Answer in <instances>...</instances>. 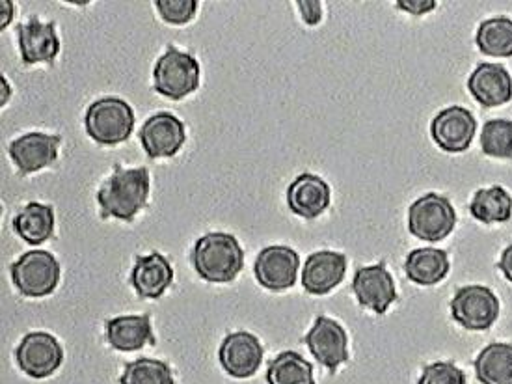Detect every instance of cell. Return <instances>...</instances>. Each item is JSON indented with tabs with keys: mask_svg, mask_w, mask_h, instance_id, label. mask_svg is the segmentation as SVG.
<instances>
[{
	"mask_svg": "<svg viewBox=\"0 0 512 384\" xmlns=\"http://www.w3.org/2000/svg\"><path fill=\"white\" fill-rule=\"evenodd\" d=\"M0 8H2V21H0V25H2V28L8 27L12 17H14V2L12 0H2Z\"/></svg>",
	"mask_w": 512,
	"mask_h": 384,
	"instance_id": "35",
	"label": "cell"
},
{
	"mask_svg": "<svg viewBox=\"0 0 512 384\" xmlns=\"http://www.w3.org/2000/svg\"><path fill=\"white\" fill-rule=\"evenodd\" d=\"M418 384H468L466 373L453 362H434L423 368Z\"/></svg>",
	"mask_w": 512,
	"mask_h": 384,
	"instance_id": "30",
	"label": "cell"
},
{
	"mask_svg": "<svg viewBox=\"0 0 512 384\" xmlns=\"http://www.w3.org/2000/svg\"><path fill=\"white\" fill-rule=\"evenodd\" d=\"M332 191L330 185L323 178L304 172L287 187V206L302 217L313 220L321 217L324 211L330 207Z\"/></svg>",
	"mask_w": 512,
	"mask_h": 384,
	"instance_id": "18",
	"label": "cell"
},
{
	"mask_svg": "<svg viewBox=\"0 0 512 384\" xmlns=\"http://www.w3.org/2000/svg\"><path fill=\"white\" fill-rule=\"evenodd\" d=\"M347 273V256L334 250L310 254L302 269V288L310 295H326L337 288Z\"/></svg>",
	"mask_w": 512,
	"mask_h": 384,
	"instance_id": "15",
	"label": "cell"
},
{
	"mask_svg": "<svg viewBox=\"0 0 512 384\" xmlns=\"http://www.w3.org/2000/svg\"><path fill=\"white\" fill-rule=\"evenodd\" d=\"M155 8L170 25H185L198 12L196 0H157Z\"/></svg>",
	"mask_w": 512,
	"mask_h": 384,
	"instance_id": "31",
	"label": "cell"
},
{
	"mask_svg": "<svg viewBox=\"0 0 512 384\" xmlns=\"http://www.w3.org/2000/svg\"><path fill=\"white\" fill-rule=\"evenodd\" d=\"M84 127L99 146H118L129 140L135 129V112L120 97H103L86 110Z\"/></svg>",
	"mask_w": 512,
	"mask_h": 384,
	"instance_id": "3",
	"label": "cell"
},
{
	"mask_svg": "<svg viewBox=\"0 0 512 384\" xmlns=\"http://www.w3.org/2000/svg\"><path fill=\"white\" fill-rule=\"evenodd\" d=\"M194 271L205 282L226 284L244 267V250L235 235L213 232L200 237L192 250Z\"/></svg>",
	"mask_w": 512,
	"mask_h": 384,
	"instance_id": "2",
	"label": "cell"
},
{
	"mask_svg": "<svg viewBox=\"0 0 512 384\" xmlns=\"http://www.w3.org/2000/svg\"><path fill=\"white\" fill-rule=\"evenodd\" d=\"M473 368L481 384H512V343L486 345Z\"/></svg>",
	"mask_w": 512,
	"mask_h": 384,
	"instance_id": "24",
	"label": "cell"
},
{
	"mask_svg": "<svg viewBox=\"0 0 512 384\" xmlns=\"http://www.w3.org/2000/svg\"><path fill=\"white\" fill-rule=\"evenodd\" d=\"M451 269L449 254L440 248H414L405 261V273L418 286H434L442 282Z\"/></svg>",
	"mask_w": 512,
	"mask_h": 384,
	"instance_id": "22",
	"label": "cell"
},
{
	"mask_svg": "<svg viewBox=\"0 0 512 384\" xmlns=\"http://www.w3.org/2000/svg\"><path fill=\"white\" fill-rule=\"evenodd\" d=\"M187 140L185 124L172 112H157L149 116L140 129V144L149 159L174 157Z\"/></svg>",
	"mask_w": 512,
	"mask_h": 384,
	"instance_id": "13",
	"label": "cell"
},
{
	"mask_svg": "<svg viewBox=\"0 0 512 384\" xmlns=\"http://www.w3.org/2000/svg\"><path fill=\"white\" fill-rule=\"evenodd\" d=\"M17 366L32 379H47L64 362V347L49 332H28L15 349Z\"/></svg>",
	"mask_w": 512,
	"mask_h": 384,
	"instance_id": "8",
	"label": "cell"
},
{
	"mask_svg": "<svg viewBox=\"0 0 512 384\" xmlns=\"http://www.w3.org/2000/svg\"><path fill=\"white\" fill-rule=\"evenodd\" d=\"M352 291L360 306L375 312L378 316L386 314L391 304L397 301L395 282L386 267V261L360 267L352 278Z\"/></svg>",
	"mask_w": 512,
	"mask_h": 384,
	"instance_id": "9",
	"label": "cell"
},
{
	"mask_svg": "<svg viewBox=\"0 0 512 384\" xmlns=\"http://www.w3.org/2000/svg\"><path fill=\"white\" fill-rule=\"evenodd\" d=\"M397 8H401L406 14L425 15L432 12L438 4L434 0H397Z\"/></svg>",
	"mask_w": 512,
	"mask_h": 384,
	"instance_id": "33",
	"label": "cell"
},
{
	"mask_svg": "<svg viewBox=\"0 0 512 384\" xmlns=\"http://www.w3.org/2000/svg\"><path fill=\"white\" fill-rule=\"evenodd\" d=\"M457 213L451 200L436 192H427L408 209V232L421 241L438 243L453 234Z\"/></svg>",
	"mask_w": 512,
	"mask_h": 384,
	"instance_id": "5",
	"label": "cell"
},
{
	"mask_svg": "<svg viewBox=\"0 0 512 384\" xmlns=\"http://www.w3.org/2000/svg\"><path fill=\"white\" fill-rule=\"evenodd\" d=\"M200 75L202 71L196 56L168 45L153 68V86L161 96L181 101L196 92L200 86Z\"/></svg>",
	"mask_w": 512,
	"mask_h": 384,
	"instance_id": "4",
	"label": "cell"
},
{
	"mask_svg": "<svg viewBox=\"0 0 512 384\" xmlns=\"http://www.w3.org/2000/svg\"><path fill=\"white\" fill-rule=\"evenodd\" d=\"M174 282V269L170 261L159 252L138 256L131 273V284L142 299H161L164 291Z\"/></svg>",
	"mask_w": 512,
	"mask_h": 384,
	"instance_id": "20",
	"label": "cell"
},
{
	"mask_svg": "<svg viewBox=\"0 0 512 384\" xmlns=\"http://www.w3.org/2000/svg\"><path fill=\"white\" fill-rule=\"evenodd\" d=\"M473 99L485 109L507 105L512 99V77L505 66L483 62L473 69L468 79Z\"/></svg>",
	"mask_w": 512,
	"mask_h": 384,
	"instance_id": "17",
	"label": "cell"
},
{
	"mask_svg": "<svg viewBox=\"0 0 512 384\" xmlns=\"http://www.w3.org/2000/svg\"><path fill=\"white\" fill-rule=\"evenodd\" d=\"M267 383L315 384L313 366L295 351H283L274 360H270Z\"/></svg>",
	"mask_w": 512,
	"mask_h": 384,
	"instance_id": "27",
	"label": "cell"
},
{
	"mask_svg": "<svg viewBox=\"0 0 512 384\" xmlns=\"http://www.w3.org/2000/svg\"><path fill=\"white\" fill-rule=\"evenodd\" d=\"M475 43L479 51L486 56L494 58H511L512 56V19L499 15L483 21L477 34Z\"/></svg>",
	"mask_w": 512,
	"mask_h": 384,
	"instance_id": "26",
	"label": "cell"
},
{
	"mask_svg": "<svg viewBox=\"0 0 512 384\" xmlns=\"http://www.w3.org/2000/svg\"><path fill=\"white\" fill-rule=\"evenodd\" d=\"M470 213L483 224H503L512 217V196L501 185L479 189L473 194Z\"/></svg>",
	"mask_w": 512,
	"mask_h": 384,
	"instance_id": "25",
	"label": "cell"
},
{
	"mask_svg": "<svg viewBox=\"0 0 512 384\" xmlns=\"http://www.w3.org/2000/svg\"><path fill=\"white\" fill-rule=\"evenodd\" d=\"M218 360L224 371L235 379L256 375L263 362V345L254 334L239 330L228 334L218 349Z\"/></svg>",
	"mask_w": 512,
	"mask_h": 384,
	"instance_id": "14",
	"label": "cell"
},
{
	"mask_svg": "<svg viewBox=\"0 0 512 384\" xmlns=\"http://www.w3.org/2000/svg\"><path fill=\"white\" fill-rule=\"evenodd\" d=\"M107 342L112 349L122 353H133L146 347L148 343L155 345V334L151 327V317L120 316L107 321Z\"/></svg>",
	"mask_w": 512,
	"mask_h": 384,
	"instance_id": "21",
	"label": "cell"
},
{
	"mask_svg": "<svg viewBox=\"0 0 512 384\" xmlns=\"http://www.w3.org/2000/svg\"><path fill=\"white\" fill-rule=\"evenodd\" d=\"M0 83H2V97H0V103L4 105V103H8V97H10V84L6 83L4 77L0 79Z\"/></svg>",
	"mask_w": 512,
	"mask_h": 384,
	"instance_id": "36",
	"label": "cell"
},
{
	"mask_svg": "<svg viewBox=\"0 0 512 384\" xmlns=\"http://www.w3.org/2000/svg\"><path fill=\"white\" fill-rule=\"evenodd\" d=\"M481 150L486 157L512 159V120H488L481 131Z\"/></svg>",
	"mask_w": 512,
	"mask_h": 384,
	"instance_id": "29",
	"label": "cell"
},
{
	"mask_svg": "<svg viewBox=\"0 0 512 384\" xmlns=\"http://www.w3.org/2000/svg\"><path fill=\"white\" fill-rule=\"evenodd\" d=\"M304 343L308 345L313 358L332 373L349 360V336L336 319L317 317Z\"/></svg>",
	"mask_w": 512,
	"mask_h": 384,
	"instance_id": "10",
	"label": "cell"
},
{
	"mask_svg": "<svg viewBox=\"0 0 512 384\" xmlns=\"http://www.w3.org/2000/svg\"><path fill=\"white\" fill-rule=\"evenodd\" d=\"M60 144H62V137L34 131V133L15 138L8 151L21 176H28L45 166L53 165L58 157Z\"/></svg>",
	"mask_w": 512,
	"mask_h": 384,
	"instance_id": "16",
	"label": "cell"
},
{
	"mask_svg": "<svg viewBox=\"0 0 512 384\" xmlns=\"http://www.w3.org/2000/svg\"><path fill=\"white\" fill-rule=\"evenodd\" d=\"M451 316L460 327L488 330L499 317L498 295L486 286H464L451 299Z\"/></svg>",
	"mask_w": 512,
	"mask_h": 384,
	"instance_id": "7",
	"label": "cell"
},
{
	"mask_svg": "<svg viewBox=\"0 0 512 384\" xmlns=\"http://www.w3.org/2000/svg\"><path fill=\"white\" fill-rule=\"evenodd\" d=\"M300 256L285 245L263 248L254 263L257 282L270 291H285L297 284Z\"/></svg>",
	"mask_w": 512,
	"mask_h": 384,
	"instance_id": "12",
	"label": "cell"
},
{
	"mask_svg": "<svg viewBox=\"0 0 512 384\" xmlns=\"http://www.w3.org/2000/svg\"><path fill=\"white\" fill-rule=\"evenodd\" d=\"M298 8H300V14H302V19L310 25V27H315V25H319V21H321V17H323V4L321 2H317V0H298L297 2Z\"/></svg>",
	"mask_w": 512,
	"mask_h": 384,
	"instance_id": "32",
	"label": "cell"
},
{
	"mask_svg": "<svg viewBox=\"0 0 512 384\" xmlns=\"http://www.w3.org/2000/svg\"><path fill=\"white\" fill-rule=\"evenodd\" d=\"M477 120L472 112L459 105L440 110L431 122V137L440 150L462 153L472 146Z\"/></svg>",
	"mask_w": 512,
	"mask_h": 384,
	"instance_id": "11",
	"label": "cell"
},
{
	"mask_svg": "<svg viewBox=\"0 0 512 384\" xmlns=\"http://www.w3.org/2000/svg\"><path fill=\"white\" fill-rule=\"evenodd\" d=\"M498 269L505 275V278L512 282V245L503 250L501 254V260L498 263Z\"/></svg>",
	"mask_w": 512,
	"mask_h": 384,
	"instance_id": "34",
	"label": "cell"
},
{
	"mask_svg": "<svg viewBox=\"0 0 512 384\" xmlns=\"http://www.w3.org/2000/svg\"><path fill=\"white\" fill-rule=\"evenodd\" d=\"M12 228L15 234L19 235L25 243L38 247L51 239L54 232V211L53 206H45L40 202H30L23 207L14 220Z\"/></svg>",
	"mask_w": 512,
	"mask_h": 384,
	"instance_id": "23",
	"label": "cell"
},
{
	"mask_svg": "<svg viewBox=\"0 0 512 384\" xmlns=\"http://www.w3.org/2000/svg\"><path fill=\"white\" fill-rule=\"evenodd\" d=\"M120 384H176L170 366L155 358H138L125 364Z\"/></svg>",
	"mask_w": 512,
	"mask_h": 384,
	"instance_id": "28",
	"label": "cell"
},
{
	"mask_svg": "<svg viewBox=\"0 0 512 384\" xmlns=\"http://www.w3.org/2000/svg\"><path fill=\"white\" fill-rule=\"evenodd\" d=\"M19 51L23 64L32 66L38 62H54L60 53V40L54 23H41L38 17H30L25 25L17 28Z\"/></svg>",
	"mask_w": 512,
	"mask_h": 384,
	"instance_id": "19",
	"label": "cell"
},
{
	"mask_svg": "<svg viewBox=\"0 0 512 384\" xmlns=\"http://www.w3.org/2000/svg\"><path fill=\"white\" fill-rule=\"evenodd\" d=\"M60 273V263L49 250H28L10 267L17 291L32 299L51 295L60 282Z\"/></svg>",
	"mask_w": 512,
	"mask_h": 384,
	"instance_id": "6",
	"label": "cell"
},
{
	"mask_svg": "<svg viewBox=\"0 0 512 384\" xmlns=\"http://www.w3.org/2000/svg\"><path fill=\"white\" fill-rule=\"evenodd\" d=\"M149 170L114 166V174L101 185L97 192V204L101 207V219H118L131 222L146 207L149 198Z\"/></svg>",
	"mask_w": 512,
	"mask_h": 384,
	"instance_id": "1",
	"label": "cell"
}]
</instances>
